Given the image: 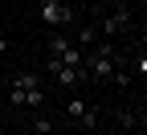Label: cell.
Wrapping results in <instances>:
<instances>
[{
    "label": "cell",
    "instance_id": "1",
    "mask_svg": "<svg viewBox=\"0 0 147 135\" xmlns=\"http://www.w3.org/2000/svg\"><path fill=\"white\" fill-rule=\"evenodd\" d=\"M8 102L12 107H41L45 102L41 78H37V74H16V78H12V90H8Z\"/></svg>",
    "mask_w": 147,
    "mask_h": 135
},
{
    "label": "cell",
    "instance_id": "2",
    "mask_svg": "<svg viewBox=\"0 0 147 135\" xmlns=\"http://www.w3.org/2000/svg\"><path fill=\"white\" fill-rule=\"evenodd\" d=\"M41 21L45 25H69L74 21V8H65L61 0H41Z\"/></svg>",
    "mask_w": 147,
    "mask_h": 135
},
{
    "label": "cell",
    "instance_id": "3",
    "mask_svg": "<svg viewBox=\"0 0 147 135\" xmlns=\"http://www.w3.org/2000/svg\"><path fill=\"white\" fill-rule=\"evenodd\" d=\"M127 25H131V8L123 4L115 16H106V25H102V29H106V33H119V29H127Z\"/></svg>",
    "mask_w": 147,
    "mask_h": 135
},
{
    "label": "cell",
    "instance_id": "4",
    "mask_svg": "<svg viewBox=\"0 0 147 135\" xmlns=\"http://www.w3.org/2000/svg\"><path fill=\"white\" fill-rule=\"evenodd\" d=\"M65 115H69V119H82V115H86V102H82V98H69Z\"/></svg>",
    "mask_w": 147,
    "mask_h": 135
},
{
    "label": "cell",
    "instance_id": "5",
    "mask_svg": "<svg viewBox=\"0 0 147 135\" xmlns=\"http://www.w3.org/2000/svg\"><path fill=\"white\" fill-rule=\"evenodd\" d=\"M78 123H82V127H98V107H86V115H82Z\"/></svg>",
    "mask_w": 147,
    "mask_h": 135
},
{
    "label": "cell",
    "instance_id": "6",
    "mask_svg": "<svg viewBox=\"0 0 147 135\" xmlns=\"http://www.w3.org/2000/svg\"><path fill=\"white\" fill-rule=\"evenodd\" d=\"M33 131H41V135H49V131H53V123L45 119V115H37V119H33Z\"/></svg>",
    "mask_w": 147,
    "mask_h": 135
},
{
    "label": "cell",
    "instance_id": "7",
    "mask_svg": "<svg viewBox=\"0 0 147 135\" xmlns=\"http://www.w3.org/2000/svg\"><path fill=\"white\" fill-rule=\"evenodd\" d=\"M4 49H8V37H0V53H4Z\"/></svg>",
    "mask_w": 147,
    "mask_h": 135
},
{
    "label": "cell",
    "instance_id": "8",
    "mask_svg": "<svg viewBox=\"0 0 147 135\" xmlns=\"http://www.w3.org/2000/svg\"><path fill=\"white\" fill-rule=\"evenodd\" d=\"M115 135H131V131H127V127H123V131H115Z\"/></svg>",
    "mask_w": 147,
    "mask_h": 135
},
{
    "label": "cell",
    "instance_id": "9",
    "mask_svg": "<svg viewBox=\"0 0 147 135\" xmlns=\"http://www.w3.org/2000/svg\"><path fill=\"white\" fill-rule=\"evenodd\" d=\"M57 135H69V131H57Z\"/></svg>",
    "mask_w": 147,
    "mask_h": 135
}]
</instances>
